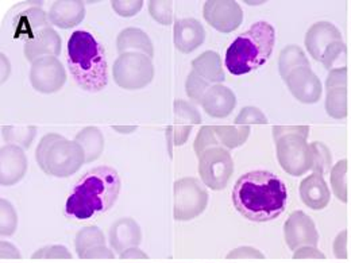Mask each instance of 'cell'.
<instances>
[{"label": "cell", "instance_id": "1", "mask_svg": "<svg viewBox=\"0 0 351 263\" xmlns=\"http://www.w3.org/2000/svg\"><path fill=\"white\" fill-rule=\"evenodd\" d=\"M231 199L235 210L243 218L265 223L278 218L285 211L288 189L278 175L254 171L238 178Z\"/></svg>", "mask_w": 351, "mask_h": 263}, {"label": "cell", "instance_id": "2", "mask_svg": "<svg viewBox=\"0 0 351 263\" xmlns=\"http://www.w3.org/2000/svg\"><path fill=\"white\" fill-rule=\"evenodd\" d=\"M121 177L111 166H99L87 172L69 195L65 212L76 220H88L107 212L121 192Z\"/></svg>", "mask_w": 351, "mask_h": 263}, {"label": "cell", "instance_id": "3", "mask_svg": "<svg viewBox=\"0 0 351 263\" xmlns=\"http://www.w3.org/2000/svg\"><path fill=\"white\" fill-rule=\"evenodd\" d=\"M66 61L79 87L87 92H100L108 83L104 47L88 32H75L66 49Z\"/></svg>", "mask_w": 351, "mask_h": 263}, {"label": "cell", "instance_id": "4", "mask_svg": "<svg viewBox=\"0 0 351 263\" xmlns=\"http://www.w3.org/2000/svg\"><path fill=\"white\" fill-rule=\"evenodd\" d=\"M274 44V27L263 21L257 22L228 46L224 65L234 76L247 75L266 64L273 53Z\"/></svg>", "mask_w": 351, "mask_h": 263}, {"label": "cell", "instance_id": "5", "mask_svg": "<svg viewBox=\"0 0 351 263\" xmlns=\"http://www.w3.org/2000/svg\"><path fill=\"white\" fill-rule=\"evenodd\" d=\"M36 160L44 173L58 178L75 175L86 164L83 149L75 140H69L56 132L41 138Z\"/></svg>", "mask_w": 351, "mask_h": 263}, {"label": "cell", "instance_id": "6", "mask_svg": "<svg viewBox=\"0 0 351 263\" xmlns=\"http://www.w3.org/2000/svg\"><path fill=\"white\" fill-rule=\"evenodd\" d=\"M304 45L309 55L320 61L327 71L335 68L338 61L346 57V44L341 32L330 22H316L308 29Z\"/></svg>", "mask_w": 351, "mask_h": 263}, {"label": "cell", "instance_id": "7", "mask_svg": "<svg viewBox=\"0 0 351 263\" xmlns=\"http://www.w3.org/2000/svg\"><path fill=\"white\" fill-rule=\"evenodd\" d=\"M112 76L119 87L128 90L147 87L154 77L152 58L141 53L121 54L114 62Z\"/></svg>", "mask_w": 351, "mask_h": 263}, {"label": "cell", "instance_id": "8", "mask_svg": "<svg viewBox=\"0 0 351 263\" xmlns=\"http://www.w3.org/2000/svg\"><path fill=\"white\" fill-rule=\"evenodd\" d=\"M173 215L177 221H189L200 216L208 204V192L195 177H184L173 185Z\"/></svg>", "mask_w": 351, "mask_h": 263}, {"label": "cell", "instance_id": "9", "mask_svg": "<svg viewBox=\"0 0 351 263\" xmlns=\"http://www.w3.org/2000/svg\"><path fill=\"white\" fill-rule=\"evenodd\" d=\"M307 138L302 134H291L276 140L278 164L288 175L302 177L312 171V151Z\"/></svg>", "mask_w": 351, "mask_h": 263}, {"label": "cell", "instance_id": "10", "mask_svg": "<svg viewBox=\"0 0 351 263\" xmlns=\"http://www.w3.org/2000/svg\"><path fill=\"white\" fill-rule=\"evenodd\" d=\"M197 158L203 184L213 190L224 189L234 173V161L230 151L223 146H217L206 150Z\"/></svg>", "mask_w": 351, "mask_h": 263}, {"label": "cell", "instance_id": "11", "mask_svg": "<svg viewBox=\"0 0 351 263\" xmlns=\"http://www.w3.org/2000/svg\"><path fill=\"white\" fill-rule=\"evenodd\" d=\"M30 83L40 93H56L66 83V71L57 57L40 58L32 64Z\"/></svg>", "mask_w": 351, "mask_h": 263}, {"label": "cell", "instance_id": "12", "mask_svg": "<svg viewBox=\"0 0 351 263\" xmlns=\"http://www.w3.org/2000/svg\"><path fill=\"white\" fill-rule=\"evenodd\" d=\"M203 16L220 33H232L243 22V11L232 0H208L203 7Z\"/></svg>", "mask_w": 351, "mask_h": 263}, {"label": "cell", "instance_id": "13", "mask_svg": "<svg viewBox=\"0 0 351 263\" xmlns=\"http://www.w3.org/2000/svg\"><path fill=\"white\" fill-rule=\"evenodd\" d=\"M326 111L334 119L348 116V68L337 66L326 80Z\"/></svg>", "mask_w": 351, "mask_h": 263}, {"label": "cell", "instance_id": "14", "mask_svg": "<svg viewBox=\"0 0 351 263\" xmlns=\"http://www.w3.org/2000/svg\"><path fill=\"white\" fill-rule=\"evenodd\" d=\"M284 238L287 246L293 251L304 246L316 247L319 243L316 225L303 211H295L289 215L284 224Z\"/></svg>", "mask_w": 351, "mask_h": 263}, {"label": "cell", "instance_id": "15", "mask_svg": "<svg viewBox=\"0 0 351 263\" xmlns=\"http://www.w3.org/2000/svg\"><path fill=\"white\" fill-rule=\"evenodd\" d=\"M291 93L303 104H315L322 96V83L311 69V65H302L291 71L284 79Z\"/></svg>", "mask_w": 351, "mask_h": 263}, {"label": "cell", "instance_id": "16", "mask_svg": "<svg viewBox=\"0 0 351 263\" xmlns=\"http://www.w3.org/2000/svg\"><path fill=\"white\" fill-rule=\"evenodd\" d=\"M173 110L175 121L167 129V138L171 146H182L188 140L193 126L202 122V116L196 107L185 100H175Z\"/></svg>", "mask_w": 351, "mask_h": 263}, {"label": "cell", "instance_id": "17", "mask_svg": "<svg viewBox=\"0 0 351 263\" xmlns=\"http://www.w3.org/2000/svg\"><path fill=\"white\" fill-rule=\"evenodd\" d=\"M27 172V158L22 147L5 145L0 149V184L11 186L19 182Z\"/></svg>", "mask_w": 351, "mask_h": 263}, {"label": "cell", "instance_id": "18", "mask_svg": "<svg viewBox=\"0 0 351 263\" xmlns=\"http://www.w3.org/2000/svg\"><path fill=\"white\" fill-rule=\"evenodd\" d=\"M46 27H49V16L44 10L40 7H30L16 15L12 27V36L14 40L29 41Z\"/></svg>", "mask_w": 351, "mask_h": 263}, {"label": "cell", "instance_id": "19", "mask_svg": "<svg viewBox=\"0 0 351 263\" xmlns=\"http://www.w3.org/2000/svg\"><path fill=\"white\" fill-rule=\"evenodd\" d=\"M49 21L60 29H71L86 18V7L80 0H57L49 10Z\"/></svg>", "mask_w": 351, "mask_h": 263}, {"label": "cell", "instance_id": "20", "mask_svg": "<svg viewBox=\"0 0 351 263\" xmlns=\"http://www.w3.org/2000/svg\"><path fill=\"white\" fill-rule=\"evenodd\" d=\"M61 53V38L53 27H46L34 38L25 42L23 54L32 64L44 57H57Z\"/></svg>", "mask_w": 351, "mask_h": 263}, {"label": "cell", "instance_id": "21", "mask_svg": "<svg viewBox=\"0 0 351 263\" xmlns=\"http://www.w3.org/2000/svg\"><path fill=\"white\" fill-rule=\"evenodd\" d=\"M206 40V30L203 25L193 18H184L176 21L173 41L176 49L181 53H191L196 50Z\"/></svg>", "mask_w": 351, "mask_h": 263}, {"label": "cell", "instance_id": "22", "mask_svg": "<svg viewBox=\"0 0 351 263\" xmlns=\"http://www.w3.org/2000/svg\"><path fill=\"white\" fill-rule=\"evenodd\" d=\"M300 199L309 210H324L331 200V192L324 177L319 173L306 177L300 184Z\"/></svg>", "mask_w": 351, "mask_h": 263}, {"label": "cell", "instance_id": "23", "mask_svg": "<svg viewBox=\"0 0 351 263\" xmlns=\"http://www.w3.org/2000/svg\"><path fill=\"white\" fill-rule=\"evenodd\" d=\"M200 104L210 116L226 118L234 111L237 105V97L230 88L215 84L206 92Z\"/></svg>", "mask_w": 351, "mask_h": 263}, {"label": "cell", "instance_id": "24", "mask_svg": "<svg viewBox=\"0 0 351 263\" xmlns=\"http://www.w3.org/2000/svg\"><path fill=\"white\" fill-rule=\"evenodd\" d=\"M142 240V232L135 220L130 218L117 220L110 229V245L117 253H123L132 247H138Z\"/></svg>", "mask_w": 351, "mask_h": 263}, {"label": "cell", "instance_id": "25", "mask_svg": "<svg viewBox=\"0 0 351 263\" xmlns=\"http://www.w3.org/2000/svg\"><path fill=\"white\" fill-rule=\"evenodd\" d=\"M192 71L196 72L204 82L211 86L220 84L226 80L221 58L214 50H207L196 57L192 61Z\"/></svg>", "mask_w": 351, "mask_h": 263}, {"label": "cell", "instance_id": "26", "mask_svg": "<svg viewBox=\"0 0 351 263\" xmlns=\"http://www.w3.org/2000/svg\"><path fill=\"white\" fill-rule=\"evenodd\" d=\"M117 49L119 55L125 53H141L150 58L154 55L152 40L143 30L138 27H128L122 30L117 38Z\"/></svg>", "mask_w": 351, "mask_h": 263}, {"label": "cell", "instance_id": "27", "mask_svg": "<svg viewBox=\"0 0 351 263\" xmlns=\"http://www.w3.org/2000/svg\"><path fill=\"white\" fill-rule=\"evenodd\" d=\"M75 142L83 149L86 164L96 161L104 150V136L97 127H86L79 132Z\"/></svg>", "mask_w": 351, "mask_h": 263}, {"label": "cell", "instance_id": "28", "mask_svg": "<svg viewBox=\"0 0 351 263\" xmlns=\"http://www.w3.org/2000/svg\"><path fill=\"white\" fill-rule=\"evenodd\" d=\"M99 246H106V238L103 231L96 225L84 227L77 232L75 238V249L79 258H82L89 250Z\"/></svg>", "mask_w": 351, "mask_h": 263}, {"label": "cell", "instance_id": "29", "mask_svg": "<svg viewBox=\"0 0 351 263\" xmlns=\"http://www.w3.org/2000/svg\"><path fill=\"white\" fill-rule=\"evenodd\" d=\"M214 130L220 145L227 150L242 146L250 135V126H214Z\"/></svg>", "mask_w": 351, "mask_h": 263}, {"label": "cell", "instance_id": "30", "mask_svg": "<svg viewBox=\"0 0 351 263\" xmlns=\"http://www.w3.org/2000/svg\"><path fill=\"white\" fill-rule=\"evenodd\" d=\"M302 65H309L307 55L303 51L302 47L296 45H289L284 47L278 57V71L281 77L284 79L291 71H293L298 66Z\"/></svg>", "mask_w": 351, "mask_h": 263}, {"label": "cell", "instance_id": "31", "mask_svg": "<svg viewBox=\"0 0 351 263\" xmlns=\"http://www.w3.org/2000/svg\"><path fill=\"white\" fill-rule=\"evenodd\" d=\"M36 134H37V129L33 126H26V127L7 126L1 129V136L7 145H15L22 149H29L32 146L36 138Z\"/></svg>", "mask_w": 351, "mask_h": 263}, {"label": "cell", "instance_id": "32", "mask_svg": "<svg viewBox=\"0 0 351 263\" xmlns=\"http://www.w3.org/2000/svg\"><path fill=\"white\" fill-rule=\"evenodd\" d=\"M348 160H341L337 162L331 172H330V181L331 188L337 196V199L342 203H348Z\"/></svg>", "mask_w": 351, "mask_h": 263}, {"label": "cell", "instance_id": "33", "mask_svg": "<svg viewBox=\"0 0 351 263\" xmlns=\"http://www.w3.org/2000/svg\"><path fill=\"white\" fill-rule=\"evenodd\" d=\"M312 151V172L324 175L330 173L332 169V158L328 147L323 142H312L311 145Z\"/></svg>", "mask_w": 351, "mask_h": 263}, {"label": "cell", "instance_id": "34", "mask_svg": "<svg viewBox=\"0 0 351 263\" xmlns=\"http://www.w3.org/2000/svg\"><path fill=\"white\" fill-rule=\"evenodd\" d=\"M149 14L158 23L169 26L173 21V3L168 0H150Z\"/></svg>", "mask_w": 351, "mask_h": 263}, {"label": "cell", "instance_id": "35", "mask_svg": "<svg viewBox=\"0 0 351 263\" xmlns=\"http://www.w3.org/2000/svg\"><path fill=\"white\" fill-rule=\"evenodd\" d=\"M213 87L211 84H208L207 82H204L196 72H191L186 77V82H185V90H186V95L188 97L195 101V103H202L206 92Z\"/></svg>", "mask_w": 351, "mask_h": 263}, {"label": "cell", "instance_id": "36", "mask_svg": "<svg viewBox=\"0 0 351 263\" xmlns=\"http://www.w3.org/2000/svg\"><path fill=\"white\" fill-rule=\"evenodd\" d=\"M217 146H221V145L215 134L214 126H203L200 132H197V136L193 142V149L196 155L200 157L206 150Z\"/></svg>", "mask_w": 351, "mask_h": 263}, {"label": "cell", "instance_id": "37", "mask_svg": "<svg viewBox=\"0 0 351 263\" xmlns=\"http://www.w3.org/2000/svg\"><path fill=\"white\" fill-rule=\"evenodd\" d=\"M0 205H1V211H0V215H1V221H0L1 235L3 236H10L16 229L18 216H16V212H15L14 207L5 199L0 200Z\"/></svg>", "mask_w": 351, "mask_h": 263}, {"label": "cell", "instance_id": "38", "mask_svg": "<svg viewBox=\"0 0 351 263\" xmlns=\"http://www.w3.org/2000/svg\"><path fill=\"white\" fill-rule=\"evenodd\" d=\"M235 123L238 126H249V123L265 125L267 123V118L257 107H245L239 111L238 116L235 118Z\"/></svg>", "mask_w": 351, "mask_h": 263}, {"label": "cell", "instance_id": "39", "mask_svg": "<svg viewBox=\"0 0 351 263\" xmlns=\"http://www.w3.org/2000/svg\"><path fill=\"white\" fill-rule=\"evenodd\" d=\"M111 5L119 16L132 18L142 10L143 1L142 0H112Z\"/></svg>", "mask_w": 351, "mask_h": 263}, {"label": "cell", "instance_id": "40", "mask_svg": "<svg viewBox=\"0 0 351 263\" xmlns=\"http://www.w3.org/2000/svg\"><path fill=\"white\" fill-rule=\"evenodd\" d=\"M72 260L71 253L64 246H49L40 249L33 254V260Z\"/></svg>", "mask_w": 351, "mask_h": 263}, {"label": "cell", "instance_id": "41", "mask_svg": "<svg viewBox=\"0 0 351 263\" xmlns=\"http://www.w3.org/2000/svg\"><path fill=\"white\" fill-rule=\"evenodd\" d=\"M263 253L254 247H238L227 254V260H263Z\"/></svg>", "mask_w": 351, "mask_h": 263}, {"label": "cell", "instance_id": "42", "mask_svg": "<svg viewBox=\"0 0 351 263\" xmlns=\"http://www.w3.org/2000/svg\"><path fill=\"white\" fill-rule=\"evenodd\" d=\"M273 139L274 142L284 136V135H291V134H302V135H309V127L308 126H274L273 127Z\"/></svg>", "mask_w": 351, "mask_h": 263}, {"label": "cell", "instance_id": "43", "mask_svg": "<svg viewBox=\"0 0 351 263\" xmlns=\"http://www.w3.org/2000/svg\"><path fill=\"white\" fill-rule=\"evenodd\" d=\"M326 255L317 249L312 246H304L295 251L293 260H324Z\"/></svg>", "mask_w": 351, "mask_h": 263}, {"label": "cell", "instance_id": "44", "mask_svg": "<svg viewBox=\"0 0 351 263\" xmlns=\"http://www.w3.org/2000/svg\"><path fill=\"white\" fill-rule=\"evenodd\" d=\"M334 253L338 260L348 258V231L346 229H343L341 234H338V236L334 242Z\"/></svg>", "mask_w": 351, "mask_h": 263}, {"label": "cell", "instance_id": "45", "mask_svg": "<svg viewBox=\"0 0 351 263\" xmlns=\"http://www.w3.org/2000/svg\"><path fill=\"white\" fill-rule=\"evenodd\" d=\"M114 258H115L114 253L106 246L95 247L82 257V260H114Z\"/></svg>", "mask_w": 351, "mask_h": 263}, {"label": "cell", "instance_id": "46", "mask_svg": "<svg viewBox=\"0 0 351 263\" xmlns=\"http://www.w3.org/2000/svg\"><path fill=\"white\" fill-rule=\"evenodd\" d=\"M147 254L141 251L138 247H132L121 254V260H147Z\"/></svg>", "mask_w": 351, "mask_h": 263}, {"label": "cell", "instance_id": "47", "mask_svg": "<svg viewBox=\"0 0 351 263\" xmlns=\"http://www.w3.org/2000/svg\"><path fill=\"white\" fill-rule=\"evenodd\" d=\"M1 247L7 249V251H1V258H19L21 257L19 251L15 247H12L10 243L1 242Z\"/></svg>", "mask_w": 351, "mask_h": 263}, {"label": "cell", "instance_id": "48", "mask_svg": "<svg viewBox=\"0 0 351 263\" xmlns=\"http://www.w3.org/2000/svg\"><path fill=\"white\" fill-rule=\"evenodd\" d=\"M112 129L119 134H132L136 130V126H112Z\"/></svg>", "mask_w": 351, "mask_h": 263}]
</instances>
